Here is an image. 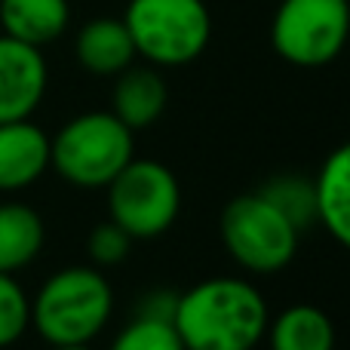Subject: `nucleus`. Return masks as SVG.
<instances>
[{
  "label": "nucleus",
  "mask_w": 350,
  "mask_h": 350,
  "mask_svg": "<svg viewBox=\"0 0 350 350\" xmlns=\"http://www.w3.org/2000/svg\"><path fill=\"white\" fill-rule=\"evenodd\" d=\"M271 308L243 277H209L175 301L172 326L185 350H255L265 341Z\"/></svg>",
  "instance_id": "1"
},
{
  "label": "nucleus",
  "mask_w": 350,
  "mask_h": 350,
  "mask_svg": "<svg viewBox=\"0 0 350 350\" xmlns=\"http://www.w3.org/2000/svg\"><path fill=\"white\" fill-rule=\"evenodd\" d=\"M114 317V289L102 267L71 265L43 280L31 298V326L49 347L92 345Z\"/></svg>",
  "instance_id": "2"
},
{
  "label": "nucleus",
  "mask_w": 350,
  "mask_h": 350,
  "mask_svg": "<svg viewBox=\"0 0 350 350\" xmlns=\"http://www.w3.org/2000/svg\"><path fill=\"white\" fill-rule=\"evenodd\" d=\"M135 157V133L114 111H83L49 135V170L80 191H105Z\"/></svg>",
  "instance_id": "3"
},
{
  "label": "nucleus",
  "mask_w": 350,
  "mask_h": 350,
  "mask_svg": "<svg viewBox=\"0 0 350 350\" xmlns=\"http://www.w3.org/2000/svg\"><path fill=\"white\" fill-rule=\"evenodd\" d=\"M221 246L243 271L271 277L295 261L301 230L261 191L237 193L218 215Z\"/></svg>",
  "instance_id": "4"
},
{
  "label": "nucleus",
  "mask_w": 350,
  "mask_h": 350,
  "mask_svg": "<svg viewBox=\"0 0 350 350\" xmlns=\"http://www.w3.org/2000/svg\"><path fill=\"white\" fill-rule=\"evenodd\" d=\"M120 18L135 55L160 71L197 62L212 40V12L203 0H129Z\"/></svg>",
  "instance_id": "5"
},
{
  "label": "nucleus",
  "mask_w": 350,
  "mask_h": 350,
  "mask_svg": "<svg viewBox=\"0 0 350 350\" xmlns=\"http://www.w3.org/2000/svg\"><path fill=\"white\" fill-rule=\"evenodd\" d=\"M105 191L108 218L135 243L160 240L181 215V181L160 160L133 157Z\"/></svg>",
  "instance_id": "6"
},
{
  "label": "nucleus",
  "mask_w": 350,
  "mask_h": 350,
  "mask_svg": "<svg viewBox=\"0 0 350 350\" xmlns=\"http://www.w3.org/2000/svg\"><path fill=\"white\" fill-rule=\"evenodd\" d=\"M350 43V0H280L271 18V49L292 68L317 71Z\"/></svg>",
  "instance_id": "7"
},
{
  "label": "nucleus",
  "mask_w": 350,
  "mask_h": 350,
  "mask_svg": "<svg viewBox=\"0 0 350 350\" xmlns=\"http://www.w3.org/2000/svg\"><path fill=\"white\" fill-rule=\"evenodd\" d=\"M49 86L43 49L0 34V123L28 120Z\"/></svg>",
  "instance_id": "8"
},
{
  "label": "nucleus",
  "mask_w": 350,
  "mask_h": 350,
  "mask_svg": "<svg viewBox=\"0 0 350 350\" xmlns=\"http://www.w3.org/2000/svg\"><path fill=\"white\" fill-rule=\"evenodd\" d=\"M49 170V135L34 120L0 123V193L37 185Z\"/></svg>",
  "instance_id": "9"
},
{
  "label": "nucleus",
  "mask_w": 350,
  "mask_h": 350,
  "mask_svg": "<svg viewBox=\"0 0 350 350\" xmlns=\"http://www.w3.org/2000/svg\"><path fill=\"white\" fill-rule=\"evenodd\" d=\"M166 102H170V90L154 65H129L114 77V92H111V111L126 123L133 133L148 129L163 117Z\"/></svg>",
  "instance_id": "10"
},
{
  "label": "nucleus",
  "mask_w": 350,
  "mask_h": 350,
  "mask_svg": "<svg viewBox=\"0 0 350 350\" xmlns=\"http://www.w3.org/2000/svg\"><path fill=\"white\" fill-rule=\"evenodd\" d=\"M74 59L83 71L96 74V77H117L139 55H135L133 37H129L123 18L96 16L86 25H80L77 37H74Z\"/></svg>",
  "instance_id": "11"
},
{
  "label": "nucleus",
  "mask_w": 350,
  "mask_h": 350,
  "mask_svg": "<svg viewBox=\"0 0 350 350\" xmlns=\"http://www.w3.org/2000/svg\"><path fill=\"white\" fill-rule=\"evenodd\" d=\"M317 191V224L350 252V139L341 142L323 160L314 175Z\"/></svg>",
  "instance_id": "12"
},
{
  "label": "nucleus",
  "mask_w": 350,
  "mask_h": 350,
  "mask_svg": "<svg viewBox=\"0 0 350 350\" xmlns=\"http://www.w3.org/2000/svg\"><path fill=\"white\" fill-rule=\"evenodd\" d=\"M71 25L68 0H0V28L28 46H49Z\"/></svg>",
  "instance_id": "13"
},
{
  "label": "nucleus",
  "mask_w": 350,
  "mask_h": 350,
  "mask_svg": "<svg viewBox=\"0 0 350 350\" xmlns=\"http://www.w3.org/2000/svg\"><path fill=\"white\" fill-rule=\"evenodd\" d=\"M265 341L267 350H335L338 332L323 308L298 301L267 320Z\"/></svg>",
  "instance_id": "14"
},
{
  "label": "nucleus",
  "mask_w": 350,
  "mask_h": 350,
  "mask_svg": "<svg viewBox=\"0 0 350 350\" xmlns=\"http://www.w3.org/2000/svg\"><path fill=\"white\" fill-rule=\"evenodd\" d=\"M46 243V224L40 212L28 203L6 200L0 203V271L18 273L34 265Z\"/></svg>",
  "instance_id": "15"
},
{
  "label": "nucleus",
  "mask_w": 350,
  "mask_h": 350,
  "mask_svg": "<svg viewBox=\"0 0 350 350\" xmlns=\"http://www.w3.org/2000/svg\"><path fill=\"white\" fill-rule=\"evenodd\" d=\"M298 230H308L317 224V191H314V178L298 172H283V175H271L265 185L258 187Z\"/></svg>",
  "instance_id": "16"
},
{
  "label": "nucleus",
  "mask_w": 350,
  "mask_h": 350,
  "mask_svg": "<svg viewBox=\"0 0 350 350\" xmlns=\"http://www.w3.org/2000/svg\"><path fill=\"white\" fill-rule=\"evenodd\" d=\"M108 350H185V345L170 320L133 314V320L114 335Z\"/></svg>",
  "instance_id": "17"
},
{
  "label": "nucleus",
  "mask_w": 350,
  "mask_h": 350,
  "mask_svg": "<svg viewBox=\"0 0 350 350\" xmlns=\"http://www.w3.org/2000/svg\"><path fill=\"white\" fill-rule=\"evenodd\" d=\"M31 329V298L16 283V273L0 271V350L22 341Z\"/></svg>",
  "instance_id": "18"
},
{
  "label": "nucleus",
  "mask_w": 350,
  "mask_h": 350,
  "mask_svg": "<svg viewBox=\"0 0 350 350\" xmlns=\"http://www.w3.org/2000/svg\"><path fill=\"white\" fill-rule=\"evenodd\" d=\"M135 240L126 234V230L120 228L117 221H102L96 224V228L90 230V237H86V255H90V265L96 267H117L123 265V261L129 258V252H133Z\"/></svg>",
  "instance_id": "19"
},
{
  "label": "nucleus",
  "mask_w": 350,
  "mask_h": 350,
  "mask_svg": "<svg viewBox=\"0 0 350 350\" xmlns=\"http://www.w3.org/2000/svg\"><path fill=\"white\" fill-rule=\"evenodd\" d=\"M175 301H178V295L175 292H151V295H145L139 301V310H135V317H151V320H170L172 323V314H175Z\"/></svg>",
  "instance_id": "20"
},
{
  "label": "nucleus",
  "mask_w": 350,
  "mask_h": 350,
  "mask_svg": "<svg viewBox=\"0 0 350 350\" xmlns=\"http://www.w3.org/2000/svg\"><path fill=\"white\" fill-rule=\"evenodd\" d=\"M53 350H92V345H65V347H53Z\"/></svg>",
  "instance_id": "21"
}]
</instances>
